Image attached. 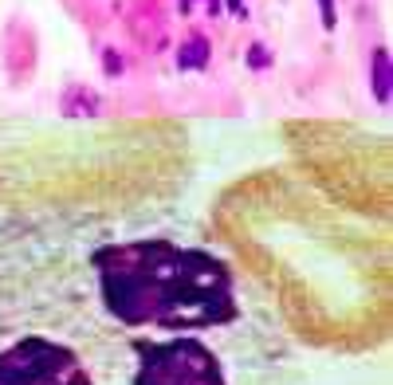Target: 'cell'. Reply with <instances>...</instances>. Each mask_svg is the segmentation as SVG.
I'll return each mask as SVG.
<instances>
[{"mask_svg": "<svg viewBox=\"0 0 393 385\" xmlns=\"http://www.w3.org/2000/svg\"><path fill=\"white\" fill-rule=\"evenodd\" d=\"M0 303V385H303L256 283L185 216L79 224Z\"/></svg>", "mask_w": 393, "mask_h": 385, "instance_id": "cell-1", "label": "cell"}, {"mask_svg": "<svg viewBox=\"0 0 393 385\" xmlns=\"http://www.w3.org/2000/svg\"><path fill=\"white\" fill-rule=\"evenodd\" d=\"M209 55H213V43H209L205 35H189L177 48V67L181 71H201V67H209Z\"/></svg>", "mask_w": 393, "mask_h": 385, "instance_id": "cell-2", "label": "cell"}, {"mask_svg": "<svg viewBox=\"0 0 393 385\" xmlns=\"http://www.w3.org/2000/svg\"><path fill=\"white\" fill-rule=\"evenodd\" d=\"M370 79H374V99L385 106V103H389V48H377V52H374Z\"/></svg>", "mask_w": 393, "mask_h": 385, "instance_id": "cell-3", "label": "cell"}, {"mask_svg": "<svg viewBox=\"0 0 393 385\" xmlns=\"http://www.w3.org/2000/svg\"><path fill=\"white\" fill-rule=\"evenodd\" d=\"M248 67H252V71H264V67H272V55H267V48H264V43H252V48H248Z\"/></svg>", "mask_w": 393, "mask_h": 385, "instance_id": "cell-4", "label": "cell"}, {"mask_svg": "<svg viewBox=\"0 0 393 385\" xmlns=\"http://www.w3.org/2000/svg\"><path fill=\"white\" fill-rule=\"evenodd\" d=\"M319 12H323V28L334 32V28H338V9H334V0H319Z\"/></svg>", "mask_w": 393, "mask_h": 385, "instance_id": "cell-5", "label": "cell"}, {"mask_svg": "<svg viewBox=\"0 0 393 385\" xmlns=\"http://www.w3.org/2000/svg\"><path fill=\"white\" fill-rule=\"evenodd\" d=\"M103 63H106V75H122V71H126V67H122V55L118 52H106Z\"/></svg>", "mask_w": 393, "mask_h": 385, "instance_id": "cell-6", "label": "cell"}, {"mask_svg": "<svg viewBox=\"0 0 393 385\" xmlns=\"http://www.w3.org/2000/svg\"><path fill=\"white\" fill-rule=\"evenodd\" d=\"M228 4V12H236V16H244V0H224Z\"/></svg>", "mask_w": 393, "mask_h": 385, "instance_id": "cell-7", "label": "cell"}, {"mask_svg": "<svg viewBox=\"0 0 393 385\" xmlns=\"http://www.w3.org/2000/svg\"><path fill=\"white\" fill-rule=\"evenodd\" d=\"M177 9H181V12H189V9H193V0H181Z\"/></svg>", "mask_w": 393, "mask_h": 385, "instance_id": "cell-8", "label": "cell"}]
</instances>
